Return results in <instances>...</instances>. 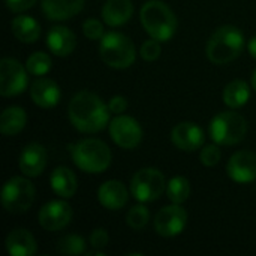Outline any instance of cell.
Masks as SVG:
<instances>
[{"mask_svg":"<svg viewBox=\"0 0 256 256\" xmlns=\"http://www.w3.org/2000/svg\"><path fill=\"white\" fill-rule=\"evenodd\" d=\"M34 3H36V0H6L8 9L12 12H16V14L30 9Z\"/></svg>","mask_w":256,"mask_h":256,"instance_id":"836d02e7","label":"cell"},{"mask_svg":"<svg viewBox=\"0 0 256 256\" xmlns=\"http://www.w3.org/2000/svg\"><path fill=\"white\" fill-rule=\"evenodd\" d=\"M12 33L14 36L26 44H33L39 39L40 36V26L39 22L27 15H20L12 20Z\"/></svg>","mask_w":256,"mask_h":256,"instance_id":"603a6c76","label":"cell"},{"mask_svg":"<svg viewBox=\"0 0 256 256\" xmlns=\"http://www.w3.org/2000/svg\"><path fill=\"white\" fill-rule=\"evenodd\" d=\"M27 72L24 66L10 57H4L0 62V94L4 98L16 96L27 87Z\"/></svg>","mask_w":256,"mask_h":256,"instance_id":"9c48e42d","label":"cell"},{"mask_svg":"<svg viewBox=\"0 0 256 256\" xmlns=\"http://www.w3.org/2000/svg\"><path fill=\"white\" fill-rule=\"evenodd\" d=\"M34 186L24 177H12L2 190V206L8 213L21 214L34 202Z\"/></svg>","mask_w":256,"mask_h":256,"instance_id":"52a82bcc","label":"cell"},{"mask_svg":"<svg viewBox=\"0 0 256 256\" xmlns=\"http://www.w3.org/2000/svg\"><path fill=\"white\" fill-rule=\"evenodd\" d=\"M57 252L62 255L76 256L86 254V243L76 234H68L57 242Z\"/></svg>","mask_w":256,"mask_h":256,"instance_id":"4316f807","label":"cell"},{"mask_svg":"<svg viewBox=\"0 0 256 256\" xmlns=\"http://www.w3.org/2000/svg\"><path fill=\"white\" fill-rule=\"evenodd\" d=\"M26 68H27V70H28L32 75L42 76V75L48 74L50 69H51V57H50L46 52H42V51L33 52V54L27 58Z\"/></svg>","mask_w":256,"mask_h":256,"instance_id":"83f0119b","label":"cell"},{"mask_svg":"<svg viewBox=\"0 0 256 256\" xmlns=\"http://www.w3.org/2000/svg\"><path fill=\"white\" fill-rule=\"evenodd\" d=\"M165 177L156 168H144L135 172L130 180V192L140 202H153L165 190Z\"/></svg>","mask_w":256,"mask_h":256,"instance_id":"ba28073f","label":"cell"},{"mask_svg":"<svg viewBox=\"0 0 256 256\" xmlns=\"http://www.w3.org/2000/svg\"><path fill=\"white\" fill-rule=\"evenodd\" d=\"M99 202L108 210H120L128 204L129 192L122 182L110 180L105 182L98 190Z\"/></svg>","mask_w":256,"mask_h":256,"instance_id":"2e32d148","label":"cell"},{"mask_svg":"<svg viewBox=\"0 0 256 256\" xmlns=\"http://www.w3.org/2000/svg\"><path fill=\"white\" fill-rule=\"evenodd\" d=\"M244 48V36L234 26L218 28L207 44V57L214 64H225L236 60Z\"/></svg>","mask_w":256,"mask_h":256,"instance_id":"3957f363","label":"cell"},{"mask_svg":"<svg viewBox=\"0 0 256 256\" xmlns=\"http://www.w3.org/2000/svg\"><path fill=\"white\" fill-rule=\"evenodd\" d=\"M226 172L236 183H250L256 180V153L249 150L237 152L231 156Z\"/></svg>","mask_w":256,"mask_h":256,"instance_id":"4fadbf2b","label":"cell"},{"mask_svg":"<svg viewBox=\"0 0 256 256\" xmlns=\"http://www.w3.org/2000/svg\"><path fill=\"white\" fill-rule=\"evenodd\" d=\"M166 194H168V198L174 204H183L190 195V183H189V180L182 177V176L172 177L168 182Z\"/></svg>","mask_w":256,"mask_h":256,"instance_id":"484cf974","label":"cell"},{"mask_svg":"<svg viewBox=\"0 0 256 256\" xmlns=\"http://www.w3.org/2000/svg\"><path fill=\"white\" fill-rule=\"evenodd\" d=\"M160 51H162V48H160L159 40H156V39H153V38H152L150 40H146V42L141 45L140 54H141V57H142L144 60H147V62H153V60L159 58Z\"/></svg>","mask_w":256,"mask_h":256,"instance_id":"4dcf8cb0","label":"cell"},{"mask_svg":"<svg viewBox=\"0 0 256 256\" xmlns=\"http://www.w3.org/2000/svg\"><path fill=\"white\" fill-rule=\"evenodd\" d=\"M140 20L146 32L156 40H170L177 30V18L171 8L160 0H148L140 12Z\"/></svg>","mask_w":256,"mask_h":256,"instance_id":"7a4b0ae2","label":"cell"},{"mask_svg":"<svg viewBox=\"0 0 256 256\" xmlns=\"http://www.w3.org/2000/svg\"><path fill=\"white\" fill-rule=\"evenodd\" d=\"M30 96L40 108H52L60 100V88L50 78H38L32 84Z\"/></svg>","mask_w":256,"mask_h":256,"instance_id":"e0dca14e","label":"cell"},{"mask_svg":"<svg viewBox=\"0 0 256 256\" xmlns=\"http://www.w3.org/2000/svg\"><path fill=\"white\" fill-rule=\"evenodd\" d=\"M34 237L22 228L14 230L6 237V249L12 256H32L36 252Z\"/></svg>","mask_w":256,"mask_h":256,"instance_id":"44dd1931","label":"cell"},{"mask_svg":"<svg viewBox=\"0 0 256 256\" xmlns=\"http://www.w3.org/2000/svg\"><path fill=\"white\" fill-rule=\"evenodd\" d=\"M110 135L122 148L132 150L140 146L142 140V129L135 118L118 114L110 124Z\"/></svg>","mask_w":256,"mask_h":256,"instance_id":"30bf717a","label":"cell"},{"mask_svg":"<svg viewBox=\"0 0 256 256\" xmlns=\"http://www.w3.org/2000/svg\"><path fill=\"white\" fill-rule=\"evenodd\" d=\"M148 220H150V212L144 206H135L126 214V224L135 231H140L144 226H147Z\"/></svg>","mask_w":256,"mask_h":256,"instance_id":"f1b7e54d","label":"cell"},{"mask_svg":"<svg viewBox=\"0 0 256 256\" xmlns=\"http://www.w3.org/2000/svg\"><path fill=\"white\" fill-rule=\"evenodd\" d=\"M249 98H250V87L243 80L231 81L224 90V102L232 110L244 106Z\"/></svg>","mask_w":256,"mask_h":256,"instance_id":"d4e9b609","label":"cell"},{"mask_svg":"<svg viewBox=\"0 0 256 256\" xmlns=\"http://www.w3.org/2000/svg\"><path fill=\"white\" fill-rule=\"evenodd\" d=\"M46 45L50 51L56 56H69L76 45L75 34L64 26H54L46 34Z\"/></svg>","mask_w":256,"mask_h":256,"instance_id":"ac0fdd59","label":"cell"},{"mask_svg":"<svg viewBox=\"0 0 256 256\" xmlns=\"http://www.w3.org/2000/svg\"><path fill=\"white\" fill-rule=\"evenodd\" d=\"M220 158H222V153H220V148L218 146H207L201 150V154H200L201 164L206 166L218 165Z\"/></svg>","mask_w":256,"mask_h":256,"instance_id":"1f68e13d","label":"cell"},{"mask_svg":"<svg viewBox=\"0 0 256 256\" xmlns=\"http://www.w3.org/2000/svg\"><path fill=\"white\" fill-rule=\"evenodd\" d=\"M82 33L87 39L90 40H99L104 38L105 32H104V24L99 20L94 18H88L87 21H84L82 24Z\"/></svg>","mask_w":256,"mask_h":256,"instance_id":"f546056e","label":"cell"},{"mask_svg":"<svg viewBox=\"0 0 256 256\" xmlns=\"http://www.w3.org/2000/svg\"><path fill=\"white\" fill-rule=\"evenodd\" d=\"M72 219V208L66 201H51L39 212V224L46 231H60L69 225Z\"/></svg>","mask_w":256,"mask_h":256,"instance_id":"7c38bea8","label":"cell"},{"mask_svg":"<svg viewBox=\"0 0 256 256\" xmlns=\"http://www.w3.org/2000/svg\"><path fill=\"white\" fill-rule=\"evenodd\" d=\"M99 54L102 60L114 69L129 68L136 57L132 40L123 33L117 32H110L104 34L99 45Z\"/></svg>","mask_w":256,"mask_h":256,"instance_id":"5b68a950","label":"cell"},{"mask_svg":"<svg viewBox=\"0 0 256 256\" xmlns=\"http://www.w3.org/2000/svg\"><path fill=\"white\" fill-rule=\"evenodd\" d=\"M248 48H249V52H250V56L256 58V36H254L250 40H249V45H248Z\"/></svg>","mask_w":256,"mask_h":256,"instance_id":"d590c367","label":"cell"},{"mask_svg":"<svg viewBox=\"0 0 256 256\" xmlns=\"http://www.w3.org/2000/svg\"><path fill=\"white\" fill-rule=\"evenodd\" d=\"M188 224V213L180 204L168 206L159 210L154 219V230L162 237H176L183 232Z\"/></svg>","mask_w":256,"mask_h":256,"instance_id":"8fae6325","label":"cell"},{"mask_svg":"<svg viewBox=\"0 0 256 256\" xmlns=\"http://www.w3.org/2000/svg\"><path fill=\"white\" fill-rule=\"evenodd\" d=\"M27 122L26 111L20 106H9L2 112L0 117V130L3 135L10 136L20 134Z\"/></svg>","mask_w":256,"mask_h":256,"instance_id":"cb8c5ba5","label":"cell"},{"mask_svg":"<svg viewBox=\"0 0 256 256\" xmlns=\"http://www.w3.org/2000/svg\"><path fill=\"white\" fill-rule=\"evenodd\" d=\"M86 255L87 256H104L105 255V254H104V252H102V250H100V249H94V248H93V250H88V252H86Z\"/></svg>","mask_w":256,"mask_h":256,"instance_id":"8d00e7d4","label":"cell"},{"mask_svg":"<svg viewBox=\"0 0 256 256\" xmlns=\"http://www.w3.org/2000/svg\"><path fill=\"white\" fill-rule=\"evenodd\" d=\"M110 106L104 100L88 90L78 92L69 102L68 114L72 126L84 134H94L108 124Z\"/></svg>","mask_w":256,"mask_h":256,"instance_id":"6da1fadb","label":"cell"},{"mask_svg":"<svg viewBox=\"0 0 256 256\" xmlns=\"http://www.w3.org/2000/svg\"><path fill=\"white\" fill-rule=\"evenodd\" d=\"M252 87L256 90V70L254 72V75H252Z\"/></svg>","mask_w":256,"mask_h":256,"instance_id":"74e56055","label":"cell"},{"mask_svg":"<svg viewBox=\"0 0 256 256\" xmlns=\"http://www.w3.org/2000/svg\"><path fill=\"white\" fill-rule=\"evenodd\" d=\"M171 140L177 148L184 152H195L204 144V132L196 123L183 122L172 129Z\"/></svg>","mask_w":256,"mask_h":256,"instance_id":"5bb4252c","label":"cell"},{"mask_svg":"<svg viewBox=\"0 0 256 256\" xmlns=\"http://www.w3.org/2000/svg\"><path fill=\"white\" fill-rule=\"evenodd\" d=\"M72 159L75 165L88 174L104 172L111 164V152L108 146L94 138L81 140L70 148Z\"/></svg>","mask_w":256,"mask_h":256,"instance_id":"277c9868","label":"cell"},{"mask_svg":"<svg viewBox=\"0 0 256 256\" xmlns=\"http://www.w3.org/2000/svg\"><path fill=\"white\" fill-rule=\"evenodd\" d=\"M132 14L134 4L130 0H106L102 8V18L111 27H117L128 22Z\"/></svg>","mask_w":256,"mask_h":256,"instance_id":"ffe728a7","label":"cell"},{"mask_svg":"<svg viewBox=\"0 0 256 256\" xmlns=\"http://www.w3.org/2000/svg\"><path fill=\"white\" fill-rule=\"evenodd\" d=\"M46 166V150L38 142L26 146L20 156V170L27 177H38Z\"/></svg>","mask_w":256,"mask_h":256,"instance_id":"9a60e30c","label":"cell"},{"mask_svg":"<svg viewBox=\"0 0 256 256\" xmlns=\"http://www.w3.org/2000/svg\"><path fill=\"white\" fill-rule=\"evenodd\" d=\"M248 123L243 116L234 111L219 112L210 122V136L219 146H234L244 140Z\"/></svg>","mask_w":256,"mask_h":256,"instance_id":"8992f818","label":"cell"},{"mask_svg":"<svg viewBox=\"0 0 256 256\" xmlns=\"http://www.w3.org/2000/svg\"><path fill=\"white\" fill-rule=\"evenodd\" d=\"M51 188L56 195L62 198H72L76 192V177L75 174L66 168V166H58L52 171L51 174Z\"/></svg>","mask_w":256,"mask_h":256,"instance_id":"7402d4cb","label":"cell"},{"mask_svg":"<svg viewBox=\"0 0 256 256\" xmlns=\"http://www.w3.org/2000/svg\"><path fill=\"white\" fill-rule=\"evenodd\" d=\"M108 106H110V111H111V112H114V114L118 116V114H122V112L126 111V108H128V100H126L123 96H114V98L110 100Z\"/></svg>","mask_w":256,"mask_h":256,"instance_id":"e575fe53","label":"cell"},{"mask_svg":"<svg viewBox=\"0 0 256 256\" xmlns=\"http://www.w3.org/2000/svg\"><path fill=\"white\" fill-rule=\"evenodd\" d=\"M84 0H42V10L48 20L64 21L81 12Z\"/></svg>","mask_w":256,"mask_h":256,"instance_id":"d6986e66","label":"cell"},{"mask_svg":"<svg viewBox=\"0 0 256 256\" xmlns=\"http://www.w3.org/2000/svg\"><path fill=\"white\" fill-rule=\"evenodd\" d=\"M108 242H110V236L105 230L102 228H98L92 232L90 236V244L94 248V249H104L108 246Z\"/></svg>","mask_w":256,"mask_h":256,"instance_id":"d6a6232c","label":"cell"}]
</instances>
